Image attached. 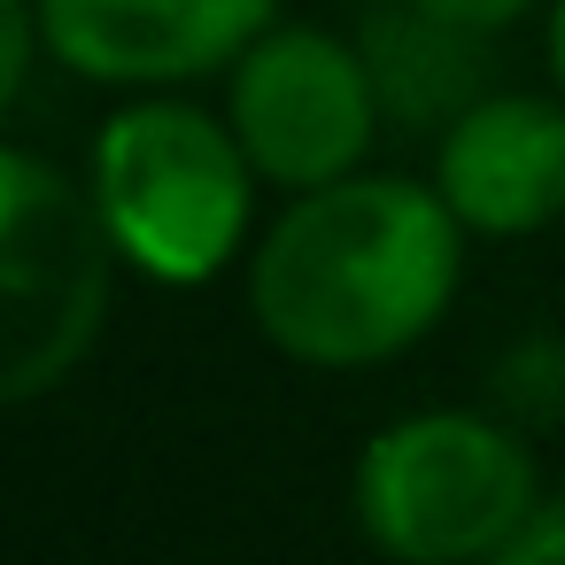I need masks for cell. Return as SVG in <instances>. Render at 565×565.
Listing matches in <instances>:
<instances>
[{
	"instance_id": "8",
	"label": "cell",
	"mask_w": 565,
	"mask_h": 565,
	"mask_svg": "<svg viewBox=\"0 0 565 565\" xmlns=\"http://www.w3.org/2000/svg\"><path fill=\"white\" fill-rule=\"evenodd\" d=\"M356 55L372 71V94H380V117L395 132H449L472 102H488V40L480 32H457L411 0H380V9L356 24Z\"/></svg>"
},
{
	"instance_id": "12",
	"label": "cell",
	"mask_w": 565,
	"mask_h": 565,
	"mask_svg": "<svg viewBox=\"0 0 565 565\" xmlns=\"http://www.w3.org/2000/svg\"><path fill=\"white\" fill-rule=\"evenodd\" d=\"M542 63H550V94L565 102V0L542 9Z\"/></svg>"
},
{
	"instance_id": "4",
	"label": "cell",
	"mask_w": 565,
	"mask_h": 565,
	"mask_svg": "<svg viewBox=\"0 0 565 565\" xmlns=\"http://www.w3.org/2000/svg\"><path fill=\"white\" fill-rule=\"evenodd\" d=\"M117 241L94 186L32 148H0V395H55L109 326Z\"/></svg>"
},
{
	"instance_id": "10",
	"label": "cell",
	"mask_w": 565,
	"mask_h": 565,
	"mask_svg": "<svg viewBox=\"0 0 565 565\" xmlns=\"http://www.w3.org/2000/svg\"><path fill=\"white\" fill-rule=\"evenodd\" d=\"M488 565H565V488L542 495V503L519 519V534H511Z\"/></svg>"
},
{
	"instance_id": "11",
	"label": "cell",
	"mask_w": 565,
	"mask_h": 565,
	"mask_svg": "<svg viewBox=\"0 0 565 565\" xmlns=\"http://www.w3.org/2000/svg\"><path fill=\"white\" fill-rule=\"evenodd\" d=\"M411 9L441 17V24H457V32H480V40H495V32L526 24L534 9H550V0H411Z\"/></svg>"
},
{
	"instance_id": "5",
	"label": "cell",
	"mask_w": 565,
	"mask_h": 565,
	"mask_svg": "<svg viewBox=\"0 0 565 565\" xmlns=\"http://www.w3.org/2000/svg\"><path fill=\"white\" fill-rule=\"evenodd\" d=\"M225 125L264 186L318 194L372 171V140L387 117L356 40L326 24H271L225 71Z\"/></svg>"
},
{
	"instance_id": "2",
	"label": "cell",
	"mask_w": 565,
	"mask_h": 565,
	"mask_svg": "<svg viewBox=\"0 0 565 565\" xmlns=\"http://www.w3.org/2000/svg\"><path fill=\"white\" fill-rule=\"evenodd\" d=\"M94 210L125 256V271L156 287H210L256 241V163L241 156L233 125L179 102L140 94L125 102L86 156Z\"/></svg>"
},
{
	"instance_id": "9",
	"label": "cell",
	"mask_w": 565,
	"mask_h": 565,
	"mask_svg": "<svg viewBox=\"0 0 565 565\" xmlns=\"http://www.w3.org/2000/svg\"><path fill=\"white\" fill-rule=\"evenodd\" d=\"M488 395H495V411H503L511 426H550V418H565V341L534 333V341L503 349V364L488 372Z\"/></svg>"
},
{
	"instance_id": "1",
	"label": "cell",
	"mask_w": 565,
	"mask_h": 565,
	"mask_svg": "<svg viewBox=\"0 0 565 565\" xmlns=\"http://www.w3.org/2000/svg\"><path fill=\"white\" fill-rule=\"evenodd\" d=\"M465 225L434 179L356 171L287 210L248 248V318L256 333L310 372H372L418 349L465 279Z\"/></svg>"
},
{
	"instance_id": "7",
	"label": "cell",
	"mask_w": 565,
	"mask_h": 565,
	"mask_svg": "<svg viewBox=\"0 0 565 565\" xmlns=\"http://www.w3.org/2000/svg\"><path fill=\"white\" fill-rule=\"evenodd\" d=\"M434 194L480 241H526L565 217V102L488 94L434 140Z\"/></svg>"
},
{
	"instance_id": "6",
	"label": "cell",
	"mask_w": 565,
	"mask_h": 565,
	"mask_svg": "<svg viewBox=\"0 0 565 565\" xmlns=\"http://www.w3.org/2000/svg\"><path fill=\"white\" fill-rule=\"evenodd\" d=\"M47 55L117 94H179L233 71L271 24L279 0H32Z\"/></svg>"
},
{
	"instance_id": "3",
	"label": "cell",
	"mask_w": 565,
	"mask_h": 565,
	"mask_svg": "<svg viewBox=\"0 0 565 565\" xmlns=\"http://www.w3.org/2000/svg\"><path fill=\"white\" fill-rule=\"evenodd\" d=\"M542 495L526 426L465 403L387 418L349 465L356 534L387 565H488Z\"/></svg>"
}]
</instances>
